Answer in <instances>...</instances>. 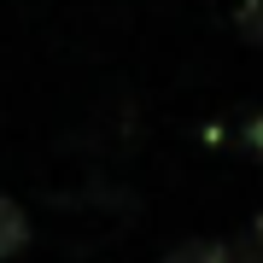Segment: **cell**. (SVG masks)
Listing matches in <instances>:
<instances>
[{
    "label": "cell",
    "instance_id": "1",
    "mask_svg": "<svg viewBox=\"0 0 263 263\" xmlns=\"http://www.w3.org/2000/svg\"><path fill=\"white\" fill-rule=\"evenodd\" d=\"M29 246V216L12 205L6 193H0V257H12V252H24Z\"/></svg>",
    "mask_w": 263,
    "mask_h": 263
},
{
    "label": "cell",
    "instance_id": "4",
    "mask_svg": "<svg viewBox=\"0 0 263 263\" xmlns=\"http://www.w3.org/2000/svg\"><path fill=\"white\" fill-rule=\"evenodd\" d=\"M234 263H263V216L252 228H246L240 234V246H234Z\"/></svg>",
    "mask_w": 263,
    "mask_h": 263
},
{
    "label": "cell",
    "instance_id": "2",
    "mask_svg": "<svg viewBox=\"0 0 263 263\" xmlns=\"http://www.w3.org/2000/svg\"><path fill=\"white\" fill-rule=\"evenodd\" d=\"M164 263H234V252L222 240H181L164 252Z\"/></svg>",
    "mask_w": 263,
    "mask_h": 263
},
{
    "label": "cell",
    "instance_id": "3",
    "mask_svg": "<svg viewBox=\"0 0 263 263\" xmlns=\"http://www.w3.org/2000/svg\"><path fill=\"white\" fill-rule=\"evenodd\" d=\"M234 29L252 41V47H263V0H246V6L234 12Z\"/></svg>",
    "mask_w": 263,
    "mask_h": 263
},
{
    "label": "cell",
    "instance_id": "5",
    "mask_svg": "<svg viewBox=\"0 0 263 263\" xmlns=\"http://www.w3.org/2000/svg\"><path fill=\"white\" fill-rule=\"evenodd\" d=\"M246 146L263 158V117H252V123H246Z\"/></svg>",
    "mask_w": 263,
    "mask_h": 263
}]
</instances>
